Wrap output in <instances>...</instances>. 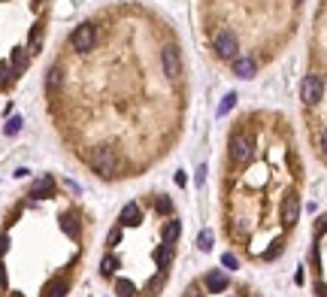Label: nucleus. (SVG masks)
<instances>
[{"instance_id":"423d86ee","label":"nucleus","mask_w":327,"mask_h":297,"mask_svg":"<svg viewBox=\"0 0 327 297\" xmlns=\"http://www.w3.org/2000/svg\"><path fill=\"white\" fill-rule=\"evenodd\" d=\"M179 297H264L258 288H251L248 282H240L221 267H209L200 276H194L191 282L182 288Z\"/></svg>"},{"instance_id":"f03ea898","label":"nucleus","mask_w":327,"mask_h":297,"mask_svg":"<svg viewBox=\"0 0 327 297\" xmlns=\"http://www.w3.org/2000/svg\"><path fill=\"white\" fill-rule=\"evenodd\" d=\"M306 194V158L279 109L240 112L218 158V221L230 255L272 264L294 237Z\"/></svg>"},{"instance_id":"20e7f679","label":"nucleus","mask_w":327,"mask_h":297,"mask_svg":"<svg viewBox=\"0 0 327 297\" xmlns=\"http://www.w3.org/2000/svg\"><path fill=\"white\" fill-rule=\"evenodd\" d=\"M209 52L240 79H254L258 70L279 55L291 40L297 12L306 0H200Z\"/></svg>"},{"instance_id":"7ed1b4c3","label":"nucleus","mask_w":327,"mask_h":297,"mask_svg":"<svg viewBox=\"0 0 327 297\" xmlns=\"http://www.w3.org/2000/svg\"><path fill=\"white\" fill-rule=\"evenodd\" d=\"M179 240L182 216L173 194L142 191L118 209L103 240L100 279L115 297H161L173 279Z\"/></svg>"},{"instance_id":"39448f33","label":"nucleus","mask_w":327,"mask_h":297,"mask_svg":"<svg viewBox=\"0 0 327 297\" xmlns=\"http://www.w3.org/2000/svg\"><path fill=\"white\" fill-rule=\"evenodd\" d=\"M309 52L312 61L300 85V112L309 152L327 170V0L315 15V37Z\"/></svg>"},{"instance_id":"f257e3e1","label":"nucleus","mask_w":327,"mask_h":297,"mask_svg":"<svg viewBox=\"0 0 327 297\" xmlns=\"http://www.w3.org/2000/svg\"><path fill=\"white\" fill-rule=\"evenodd\" d=\"M46 100L61 146L91 179H142L185 134L182 49L155 12L103 9L73 27L64 58L46 73Z\"/></svg>"},{"instance_id":"6e6552de","label":"nucleus","mask_w":327,"mask_h":297,"mask_svg":"<svg viewBox=\"0 0 327 297\" xmlns=\"http://www.w3.org/2000/svg\"><path fill=\"white\" fill-rule=\"evenodd\" d=\"M209 243H212V234L206 231L203 237H200V249H203V252H209V249H212V246H209Z\"/></svg>"},{"instance_id":"0eeeda50","label":"nucleus","mask_w":327,"mask_h":297,"mask_svg":"<svg viewBox=\"0 0 327 297\" xmlns=\"http://www.w3.org/2000/svg\"><path fill=\"white\" fill-rule=\"evenodd\" d=\"M309 273H312V294L327 297V213H321L312 224L309 240Z\"/></svg>"},{"instance_id":"1a4fd4ad","label":"nucleus","mask_w":327,"mask_h":297,"mask_svg":"<svg viewBox=\"0 0 327 297\" xmlns=\"http://www.w3.org/2000/svg\"><path fill=\"white\" fill-rule=\"evenodd\" d=\"M18 128H22V118H12V121H9V125H6V134H15Z\"/></svg>"}]
</instances>
